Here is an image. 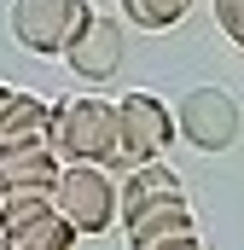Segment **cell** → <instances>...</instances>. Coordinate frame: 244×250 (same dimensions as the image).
<instances>
[{
	"mask_svg": "<svg viewBox=\"0 0 244 250\" xmlns=\"http://www.w3.org/2000/svg\"><path fill=\"white\" fill-rule=\"evenodd\" d=\"M169 140H175V111L157 93L117 99V157H111V175H128L140 163H163Z\"/></svg>",
	"mask_w": 244,
	"mask_h": 250,
	"instance_id": "7a4b0ae2",
	"label": "cell"
},
{
	"mask_svg": "<svg viewBox=\"0 0 244 250\" xmlns=\"http://www.w3.org/2000/svg\"><path fill=\"white\" fill-rule=\"evenodd\" d=\"M0 250H76V233H70V221L47 215L23 233H0Z\"/></svg>",
	"mask_w": 244,
	"mask_h": 250,
	"instance_id": "8fae6325",
	"label": "cell"
},
{
	"mask_svg": "<svg viewBox=\"0 0 244 250\" xmlns=\"http://www.w3.org/2000/svg\"><path fill=\"white\" fill-rule=\"evenodd\" d=\"M53 209H59V221H70L76 239L111 233L117 227V175L111 169H87V163L64 169L59 187H53Z\"/></svg>",
	"mask_w": 244,
	"mask_h": 250,
	"instance_id": "3957f363",
	"label": "cell"
},
{
	"mask_svg": "<svg viewBox=\"0 0 244 250\" xmlns=\"http://www.w3.org/2000/svg\"><path fill=\"white\" fill-rule=\"evenodd\" d=\"M64 163L47 140H23V146H0V187L6 192H47L59 187Z\"/></svg>",
	"mask_w": 244,
	"mask_h": 250,
	"instance_id": "52a82bcc",
	"label": "cell"
},
{
	"mask_svg": "<svg viewBox=\"0 0 244 250\" xmlns=\"http://www.w3.org/2000/svg\"><path fill=\"white\" fill-rule=\"evenodd\" d=\"M181 233H198V215H192V204H186V198L145 204L140 215H128V221H122L128 250H151V245H163V239H181Z\"/></svg>",
	"mask_w": 244,
	"mask_h": 250,
	"instance_id": "ba28073f",
	"label": "cell"
},
{
	"mask_svg": "<svg viewBox=\"0 0 244 250\" xmlns=\"http://www.w3.org/2000/svg\"><path fill=\"white\" fill-rule=\"evenodd\" d=\"M128 59V23L117 18H87L76 35H70V47H64V64L76 70V82H111Z\"/></svg>",
	"mask_w": 244,
	"mask_h": 250,
	"instance_id": "8992f818",
	"label": "cell"
},
{
	"mask_svg": "<svg viewBox=\"0 0 244 250\" xmlns=\"http://www.w3.org/2000/svg\"><path fill=\"white\" fill-rule=\"evenodd\" d=\"M186 12H192V0H122V18L134 29H175Z\"/></svg>",
	"mask_w": 244,
	"mask_h": 250,
	"instance_id": "7c38bea8",
	"label": "cell"
},
{
	"mask_svg": "<svg viewBox=\"0 0 244 250\" xmlns=\"http://www.w3.org/2000/svg\"><path fill=\"white\" fill-rule=\"evenodd\" d=\"M163 198H186L181 175H175L169 163H140V169L117 175V227L128 215H140L145 204H163Z\"/></svg>",
	"mask_w": 244,
	"mask_h": 250,
	"instance_id": "9c48e42d",
	"label": "cell"
},
{
	"mask_svg": "<svg viewBox=\"0 0 244 250\" xmlns=\"http://www.w3.org/2000/svg\"><path fill=\"white\" fill-rule=\"evenodd\" d=\"M0 198H6V187H0Z\"/></svg>",
	"mask_w": 244,
	"mask_h": 250,
	"instance_id": "2e32d148",
	"label": "cell"
},
{
	"mask_svg": "<svg viewBox=\"0 0 244 250\" xmlns=\"http://www.w3.org/2000/svg\"><path fill=\"white\" fill-rule=\"evenodd\" d=\"M93 18L87 0H12V35L35 59H64L70 35Z\"/></svg>",
	"mask_w": 244,
	"mask_h": 250,
	"instance_id": "277c9868",
	"label": "cell"
},
{
	"mask_svg": "<svg viewBox=\"0 0 244 250\" xmlns=\"http://www.w3.org/2000/svg\"><path fill=\"white\" fill-rule=\"evenodd\" d=\"M6 93H12V87H0V105H6Z\"/></svg>",
	"mask_w": 244,
	"mask_h": 250,
	"instance_id": "9a60e30c",
	"label": "cell"
},
{
	"mask_svg": "<svg viewBox=\"0 0 244 250\" xmlns=\"http://www.w3.org/2000/svg\"><path fill=\"white\" fill-rule=\"evenodd\" d=\"M47 146L59 151L64 169L87 163V169H111L117 157V105L99 99V93H70L53 105V123H47Z\"/></svg>",
	"mask_w": 244,
	"mask_h": 250,
	"instance_id": "6da1fadb",
	"label": "cell"
},
{
	"mask_svg": "<svg viewBox=\"0 0 244 250\" xmlns=\"http://www.w3.org/2000/svg\"><path fill=\"white\" fill-rule=\"evenodd\" d=\"M215 29L233 47H244V0H215Z\"/></svg>",
	"mask_w": 244,
	"mask_h": 250,
	"instance_id": "4fadbf2b",
	"label": "cell"
},
{
	"mask_svg": "<svg viewBox=\"0 0 244 250\" xmlns=\"http://www.w3.org/2000/svg\"><path fill=\"white\" fill-rule=\"evenodd\" d=\"M53 123V105L35 99V93H6L0 105V146H23V140H47Z\"/></svg>",
	"mask_w": 244,
	"mask_h": 250,
	"instance_id": "30bf717a",
	"label": "cell"
},
{
	"mask_svg": "<svg viewBox=\"0 0 244 250\" xmlns=\"http://www.w3.org/2000/svg\"><path fill=\"white\" fill-rule=\"evenodd\" d=\"M175 134L198 151H227L244 134V111L227 87H192L181 99V111H175Z\"/></svg>",
	"mask_w": 244,
	"mask_h": 250,
	"instance_id": "5b68a950",
	"label": "cell"
},
{
	"mask_svg": "<svg viewBox=\"0 0 244 250\" xmlns=\"http://www.w3.org/2000/svg\"><path fill=\"white\" fill-rule=\"evenodd\" d=\"M151 250H203V245H198V233H181V239H163V245H151Z\"/></svg>",
	"mask_w": 244,
	"mask_h": 250,
	"instance_id": "5bb4252c",
	"label": "cell"
}]
</instances>
